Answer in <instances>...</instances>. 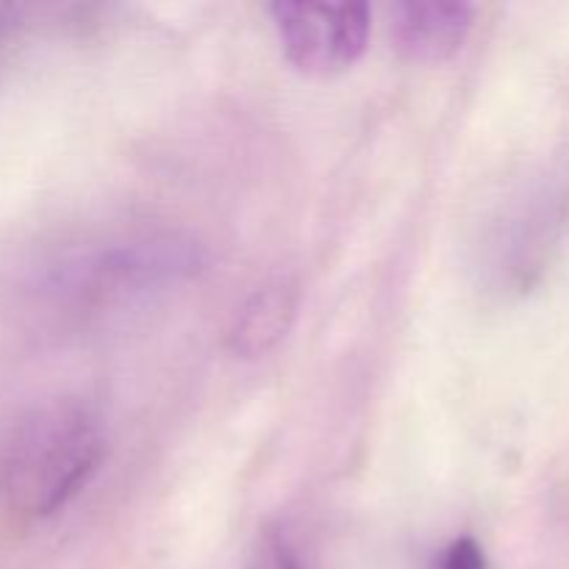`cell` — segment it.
<instances>
[{
    "label": "cell",
    "mask_w": 569,
    "mask_h": 569,
    "mask_svg": "<svg viewBox=\"0 0 569 569\" xmlns=\"http://www.w3.org/2000/svg\"><path fill=\"white\" fill-rule=\"evenodd\" d=\"M270 14L287 59L311 78H331L353 67L370 39L365 3H272Z\"/></svg>",
    "instance_id": "obj_3"
},
{
    "label": "cell",
    "mask_w": 569,
    "mask_h": 569,
    "mask_svg": "<svg viewBox=\"0 0 569 569\" xmlns=\"http://www.w3.org/2000/svg\"><path fill=\"white\" fill-rule=\"evenodd\" d=\"M298 306L300 289L292 278L283 276L261 283L233 317L228 350L244 361L264 359L292 331Z\"/></svg>",
    "instance_id": "obj_5"
},
{
    "label": "cell",
    "mask_w": 569,
    "mask_h": 569,
    "mask_svg": "<svg viewBox=\"0 0 569 569\" xmlns=\"http://www.w3.org/2000/svg\"><path fill=\"white\" fill-rule=\"evenodd\" d=\"M437 569H487V553L472 537H461L450 542Z\"/></svg>",
    "instance_id": "obj_7"
},
{
    "label": "cell",
    "mask_w": 569,
    "mask_h": 569,
    "mask_svg": "<svg viewBox=\"0 0 569 569\" xmlns=\"http://www.w3.org/2000/svg\"><path fill=\"white\" fill-rule=\"evenodd\" d=\"M103 453V428L87 406L61 400L37 409L0 453V498L26 520L53 517L92 481Z\"/></svg>",
    "instance_id": "obj_1"
},
{
    "label": "cell",
    "mask_w": 569,
    "mask_h": 569,
    "mask_svg": "<svg viewBox=\"0 0 569 569\" xmlns=\"http://www.w3.org/2000/svg\"><path fill=\"white\" fill-rule=\"evenodd\" d=\"M253 569H306L303 561L298 559L292 545L287 542V537H281L278 531L264 533L261 539L259 556H256Z\"/></svg>",
    "instance_id": "obj_6"
},
{
    "label": "cell",
    "mask_w": 569,
    "mask_h": 569,
    "mask_svg": "<svg viewBox=\"0 0 569 569\" xmlns=\"http://www.w3.org/2000/svg\"><path fill=\"white\" fill-rule=\"evenodd\" d=\"M198 267L200 253L192 242L178 237H150L76 259L61 272L59 283L76 300L100 303L181 281L194 276Z\"/></svg>",
    "instance_id": "obj_2"
},
{
    "label": "cell",
    "mask_w": 569,
    "mask_h": 569,
    "mask_svg": "<svg viewBox=\"0 0 569 569\" xmlns=\"http://www.w3.org/2000/svg\"><path fill=\"white\" fill-rule=\"evenodd\" d=\"M472 26L467 3H398L392 9V44L417 64H442L465 44Z\"/></svg>",
    "instance_id": "obj_4"
}]
</instances>
